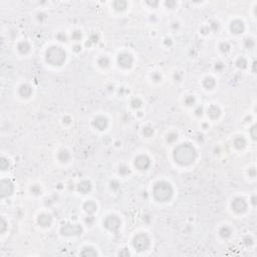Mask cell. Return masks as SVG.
Masks as SVG:
<instances>
[{
    "instance_id": "obj_1",
    "label": "cell",
    "mask_w": 257,
    "mask_h": 257,
    "mask_svg": "<svg viewBox=\"0 0 257 257\" xmlns=\"http://www.w3.org/2000/svg\"><path fill=\"white\" fill-rule=\"evenodd\" d=\"M196 150L190 144H182L174 151V159L180 165H191L196 159Z\"/></svg>"
},
{
    "instance_id": "obj_2",
    "label": "cell",
    "mask_w": 257,
    "mask_h": 257,
    "mask_svg": "<svg viewBox=\"0 0 257 257\" xmlns=\"http://www.w3.org/2000/svg\"><path fill=\"white\" fill-rule=\"evenodd\" d=\"M153 194H154L156 200H158L159 202H166L171 199L172 195H173V189L169 183L159 182L154 187Z\"/></svg>"
},
{
    "instance_id": "obj_3",
    "label": "cell",
    "mask_w": 257,
    "mask_h": 257,
    "mask_svg": "<svg viewBox=\"0 0 257 257\" xmlns=\"http://www.w3.org/2000/svg\"><path fill=\"white\" fill-rule=\"evenodd\" d=\"M46 60L52 65H61L65 60L64 50L58 46H52L46 51Z\"/></svg>"
},
{
    "instance_id": "obj_4",
    "label": "cell",
    "mask_w": 257,
    "mask_h": 257,
    "mask_svg": "<svg viewBox=\"0 0 257 257\" xmlns=\"http://www.w3.org/2000/svg\"><path fill=\"white\" fill-rule=\"evenodd\" d=\"M150 246V239L147 235L139 234L134 238V247L138 251H145Z\"/></svg>"
},
{
    "instance_id": "obj_5",
    "label": "cell",
    "mask_w": 257,
    "mask_h": 257,
    "mask_svg": "<svg viewBox=\"0 0 257 257\" xmlns=\"http://www.w3.org/2000/svg\"><path fill=\"white\" fill-rule=\"evenodd\" d=\"M104 225L108 230L112 232H117L121 227V220L115 215L108 216L104 221Z\"/></svg>"
},
{
    "instance_id": "obj_6",
    "label": "cell",
    "mask_w": 257,
    "mask_h": 257,
    "mask_svg": "<svg viewBox=\"0 0 257 257\" xmlns=\"http://www.w3.org/2000/svg\"><path fill=\"white\" fill-rule=\"evenodd\" d=\"M82 229L80 225L75 224H65L61 227V234L65 236H72V235L82 234Z\"/></svg>"
},
{
    "instance_id": "obj_7",
    "label": "cell",
    "mask_w": 257,
    "mask_h": 257,
    "mask_svg": "<svg viewBox=\"0 0 257 257\" xmlns=\"http://www.w3.org/2000/svg\"><path fill=\"white\" fill-rule=\"evenodd\" d=\"M13 192V185L9 180H2L0 183V195L2 198L10 196Z\"/></svg>"
},
{
    "instance_id": "obj_8",
    "label": "cell",
    "mask_w": 257,
    "mask_h": 257,
    "mask_svg": "<svg viewBox=\"0 0 257 257\" xmlns=\"http://www.w3.org/2000/svg\"><path fill=\"white\" fill-rule=\"evenodd\" d=\"M246 208H247V204L244 199L236 198L232 202V209L236 213H242V212H244L246 210Z\"/></svg>"
},
{
    "instance_id": "obj_9",
    "label": "cell",
    "mask_w": 257,
    "mask_h": 257,
    "mask_svg": "<svg viewBox=\"0 0 257 257\" xmlns=\"http://www.w3.org/2000/svg\"><path fill=\"white\" fill-rule=\"evenodd\" d=\"M135 165L139 170H147L150 167V159L147 156L141 155L136 158Z\"/></svg>"
},
{
    "instance_id": "obj_10",
    "label": "cell",
    "mask_w": 257,
    "mask_h": 257,
    "mask_svg": "<svg viewBox=\"0 0 257 257\" xmlns=\"http://www.w3.org/2000/svg\"><path fill=\"white\" fill-rule=\"evenodd\" d=\"M118 62L121 66L123 67H131L133 63V57L131 54L129 53H122V54L119 55V58H118Z\"/></svg>"
},
{
    "instance_id": "obj_11",
    "label": "cell",
    "mask_w": 257,
    "mask_h": 257,
    "mask_svg": "<svg viewBox=\"0 0 257 257\" xmlns=\"http://www.w3.org/2000/svg\"><path fill=\"white\" fill-rule=\"evenodd\" d=\"M230 28H231V31H232L233 33H236V34L242 33V32L244 31V24H243L242 21L235 20L231 23Z\"/></svg>"
},
{
    "instance_id": "obj_12",
    "label": "cell",
    "mask_w": 257,
    "mask_h": 257,
    "mask_svg": "<svg viewBox=\"0 0 257 257\" xmlns=\"http://www.w3.org/2000/svg\"><path fill=\"white\" fill-rule=\"evenodd\" d=\"M94 127L98 129V130L102 131V130H105L106 128H107L108 121H107V119H106V118H104V117H98V118H96V119H94Z\"/></svg>"
},
{
    "instance_id": "obj_13",
    "label": "cell",
    "mask_w": 257,
    "mask_h": 257,
    "mask_svg": "<svg viewBox=\"0 0 257 257\" xmlns=\"http://www.w3.org/2000/svg\"><path fill=\"white\" fill-rule=\"evenodd\" d=\"M38 224L42 227H47L51 224V217L50 215H47V214H41V215L38 217Z\"/></svg>"
},
{
    "instance_id": "obj_14",
    "label": "cell",
    "mask_w": 257,
    "mask_h": 257,
    "mask_svg": "<svg viewBox=\"0 0 257 257\" xmlns=\"http://www.w3.org/2000/svg\"><path fill=\"white\" fill-rule=\"evenodd\" d=\"M78 189L80 193L86 194V193L90 192V189H92V185H90V183L88 182V181H82V182H80V184H78Z\"/></svg>"
},
{
    "instance_id": "obj_15",
    "label": "cell",
    "mask_w": 257,
    "mask_h": 257,
    "mask_svg": "<svg viewBox=\"0 0 257 257\" xmlns=\"http://www.w3.org/2000/svg\"><path fill=\"white\" fill-rule=\"evenodd\" d=\"M31 92H32V90L30 88V86H28V84H22L20 86V88H19V94L21 96H23V98H28L31 94Z\"/></svg>"
},
{
    "instance_id": "obj_16",
    "label": "cell",
    "mask_w": 257,
    "mask_h": 257,
    "mask_svg": "<svg viewBox=\"0 0 257 257\" xmlns=\"http://www.w3.org/2000/svg\"><path fill=\"white\" fill-rule=\"evenodd\" d=\"M220 109L217 107V106H211V107L208 109V116H209L211 119H217L220 116Z\"/></svg>"
},
{
    "instance_id": "obj_17",
    "label": "cell",
    "mask_w": 257,
    "mask_h": 257,
    "mask_svg": "<svg viewBox=\"0 0 257 257\" xmlns=\"http://www.w3.org/2000/svg\"><path fill=\"white\" fill-rule=\"evenodd\" d=\"M84 209L86 210L88 214H92L96 211V203L92 202V201H88V202L84 203Z\"/></svg>"
},
{
    "instance_id": "obj_18",
    "label": "cell",
    "mask_w": 257,
    "mask_h": 257,
    "mask_svg": "<svg viewBox=\"0 0 257 257\" xmlns=\"http://www.w3.org/2000/svg\"><path fill=\"white\" fill-rule=\"evenodd\" d=\"M30 49V46L28 44V42L26 41H22L18 44V50L21 53H27Z\"/></svg>"
},
{
    "instance_id": "obj_19",
    "label": "cell",
    "mask_w": 257,
    "mask_h": 257,
    "mask_svg": "<svg viewBox=\"0 0 257 257\" xmlns=\"http://www.w3.org/2000/svg\"><path fill=\"white\" fill-rule=\"evenodd\" d=\"M245 145H246V141H245V139L242 138V137H238V138H236L234 140V146L236 147L237 149L244 148Z\"/></svg>"
},
{
    "instance_id": "obj_20",
    "label": "cell",
    "mask_w": 257,
    "mask_h": 257,
    "mask_svg": "<svg viewBox=\"0 0 257 257\" xmlns=\"http://www.w3.org/2000/svg\"><path fill=\"white\" fill-rule=\"evenodd\" d=\"M69 157H70V156H69V153L67 152L66 150L60 151V153L58 154V159H59V161H61V162H67L69 160Z\"/></svg>"
},
{
    "instance_id": "obj_21",
    "label": "cell",
    "mask_w": 257,
    "mask_h": 257,
    "mask_svg": "<svg viewBox=\"0 0 257 257\" xmlns=\"http://www.w3.org/2000/svg\"><path fill=\"white\" fill-rule=\"evenodd\" d=\"M203 84H204V86L206 88L210 90V88H214V86H215V80L212 78H206L204 80V82H203Z\"/></svg>"
},
{
    "instance_id": "obj_22",
    "label": "cell",
    "mask_w": 257,
    "mask_h": 257,
    "mask_svg": "<svg viewBox=\"0 0 257 257\" xmlns=\"http://www.w3.org/2000/svg\"><path fill=\"white\" fill-rule=\"evenodd\" d=\"M114 7H115L117 10H124V9L127 7V2L125 1H121V0H118V1H115L114 2Z\"/></svg>"
},
{
    "instance_id": "obj_23",
    "label": "cell",
    "mask_w": 257,
    "mask_h": 257,
    "mask_svg": "<svg viewBox=\"0 0 257 257\" xmlns=\"http://www.w3.org/2000/svg\"><path fill=\"white\" fill-rule=\"evenodd\" d=\"M219 233H220V236H221L222 238H228V237H230V235H231V230H230V228H228V227H222Z\"/></svg>"
},
{
    "instance_id": "obj_24",
    "label": "cell",
    "mask_w": 257,
    "mask_h": 257,
    "mask_svg": "<svg viewBox=\"0 0 257 257\" xmlns=\"http://www.w3.org/2000/svg\"><path fill=\"white\" fill-rule=\"evenodd\" d=\"M82 255H84V256H94V255H96V252L92 248H84V251L82 252Z\"/></svg>"
},
{
    "instance_id": "obj_25",
    "label": "cell",
    "mask_w": 257,
    "mask_h": 257,
    "mask_svg": "<svg viewBox=\"0 0 257 257\" xmlns=\"http://www.w3.org/2000/svg\"><path fill=\"white\" fill-rule=\"evenodd\" d=\"M109 63H110L109 58H108V57H106V56L100 57V60H98V64H100V66H102V67L108 66V64H109Z\"/></svg>"
},
{
    "instance_id": "obj_26",
    "label": "cell",
    "mask_w": 257,
    "mask_h": 257,
    "mask_svg": "<svg viewBox=\"0 0 257 257\" xmlns=\"http://www.w3.org/2000/svg\"><path fill=\"white\" fill-rule=\"evenodd\" d=\"M237 66L240 67V68H245V67L247 66V61H246V59L243 58V57L239 58L238 60H237Z\"/></svg>"
},
{
    "instance_id": "obj_27",
    "label": "cell",
    "mask_w": 257,
    "mask_h": 257,
    "mask_svg": "<svg viewBox=\"0 0 257 257\" xmlns=\"http://www.w3.org/2000/svg\"><path fill=\"white\" fill-rule=\"evenodd\" d=\"M131 105H132V107L135 108V109H138V108H140L141 105H142V102L140 100V98H134V100H132V102H131Z\"/></svg>"
},
{
    "instance_id": "obj_28",
    "label": "cell",
    "mask_w": 257,
    "mask_h": 257,
    "mask_svg": "<svg viewBox=\"0 0 257 257\" xmlns=\"http://www.w3.org/2000/svg\"><path fill=\"white\" fill-rule=\"evenodd\" d=\"M0 167H1L2 170H7L9 167L8 161H7L6 159H4V158H2V159H1V162H0Z\"/></svg>"
},
{
    "instance_id": "obj_29",
    "label": "cell",
    "mask_w": 257,
    "mask_h": 257,
    "mask_svg": "<svg viewBox=\"0 0 257 257\" xmlns=\"http://www.w3.org/2000/svg\"><path fill=\"white\" fill-rule=\"evenodd\" d=\"M153 134H154V130H153L152 128L147 127V128H145L144 129V135L146 137H151Z\"/></svg>"
},
{
    "instance_id": "obj_30",
    "label": "cell",
    "mask_w": 257,
    "mask_h": 257,
    "mask_svg": "<svg viewBox=\"0 0 257 257\" xmlns=\"http://www.w3.org/2000/svg\"><path fill=\"white\" fill-rule=\"evenodd\" d=\"M194 102H195V98H193L192 96H189L185 98V104H186L187 106H192Z\"/></svg>"
},
{
    "instance_id": "obj_31",
    "label": "cell",
    "mask_w": 257,
    "mask_h": 257,
    "mask_svg": "<svg viewBox=\"0 0 257 257\" xmlns=\"http://www.w3.org/2000/svg\"><path fill=\"white\" fill-rule=\"evenodd\" d=\"M220 49H221L222 51H223V52H227L228 50L230 49L229 44H228L227 42H223V43H222L221 45H220Z\"/></svg>"
},
{
    "instance_id": "obj_32",
    "label": "cell",
    "mask_w": 257,
    "mask_h": 257,
    "mask_svg": "<svg viewBox=\"0 0 257 257\" xmlns=\"http://www.w3.org/2000/svg\"><path fill=\"white\" fill-rule=\"evenodd\" d=\"M177 139H178V136L176 134H170L167 138V141L169 143H174L175 141H177Z\"/></svg>"
},
{
    "instance_id": "obj_33",
    "label": "cell",
    "mask_w": 257,
    "mask_h": 257,
    "mask_svg": "<svg viewBox=\"0 0 257 257\" xmlns=\"http://www.w3.org/2000/svg\"><path fill=\"white\" fill-rule=\"evenodd\" d=\"M245 46H246L247 48H249V49H251V48L254 46V42H253V40L250 39V38H247V39L245 40Z\"/></svg>"
},
{
    "instance_id": "obj_34",
    "label": "cell",
    "mask_w": 257,
    "mask_h": 257,
    "mask_svg": "<svg viewBox=\"0 0 257 257\" xmlns=\"http://www.w3.org/2000/svg\"><path fill=\"white\" fill-rule=\"evenodd\" d=\"M31 192L33 193L34 195H38L40 192H41V189H40L38 186H36V185H34V186L31 187Z\"/></svg>"
},
{
    "instance_id": "obj_35",
    "label": "cell",
    "mask_w": 257,
    "mask_h": 257,
    "mask_svg": "<svg viewBox=\"0 0 257 257\" xmlns=\"http://www.w3.org/2000/svg\"><path fill=\"white\" fill-rule=\"evenodd\" d=\"M120 173L123 174V175H126V174L130 173V170L128 169L126 166H122V167L120 168Z\"/></svg>"
},
{
    "instance_id": "obj_36",
    "label": "cell",
    "mask_w": 257,
    "mask_h": 257,
    "mask_svg": "<svg viewBox=\"0 0 257 257\" xmlns=\"http://www.w3.org/2000/svg\"><path fill=\"white\" fill-rule=\"evenodd\" d=\"M80 37H82V33H80V31H74L72 34V38L75 40H78L80 39Z\"/></svg>"
},
{
    "instance_id": "obj_37",
    "label": "cell",
    "mask_w": 257,
    "mask_h": 257,
    "mask_svg": "<svg viewBox=\"0 0 257 257\" xmlns=\"http://www.w3.org/2000/svg\"><path fill=\"white\" fill-rule=\"evenodd\" d=\"M86 222L88 224V225H90V224L94 222V217H92V216H88V217L86 219Z\"/></svg>"
},
{
    "instance_id": "obj_38",
    "label": "cell",
    "mask_w": 257,
    "mask_h": 257,
    "mask_svg": "<svg viewBox=\"0 0 257 257\" xmlns=\"http://www.w3.org/2000/svg\"><path fill=\"white\" fill-rule=\"evenodd\" d=\"M90 41L92 42H96L98 41V35H96V34H92V36H90Z\"/></svg>"
},
{
    "instance_id": "obj_39",
    "label": "cell",
    "mask_w": 257,
    "mask_h": 257,
    "mask_svg": "<svg viewBox=\"0 0 257 257\" xmlns=\"http://www.w3.org/2000/svg\"><path fill=\"white\" fill-rule=\"evenodd\" d=\"M111 184H112V188H114V189H118L120 187L119 183H118L117 181H114V182H112Z\"/></svg>"
},
{
    "instance_id": "obj_40",
    "label": "cell",
    "mask_w": 257,
    "mask_h": 257,
    "mask_svg": "<svg viewBox=\"0 0 257 257\" xmlns=\"http://www.w3.org/2000/svg\"><path fill=\"white\" fill-rule=\"evenodd\" d=\"M255 130H256V127H255V126H253L252 129H251V135H252V138L253 139L256 138V135H255Z\"/></svg>"
},
{
    "instance_id": "obj_41",
    "label": "cell",
    "mask_w": 257,
    "mask_h": 257,
    "mask_svg": "<svg viewBox=\"0 0 257 257\" xmlns=\"http://www.w3.org/2000/svg\"><path fill=\"white\" fill-rule=\"evenodd\" d=\"M245 243H246V245H251L252 244V239L247 237V238H245Z\"/></svg>"
},
{
    "instance_id": "obj_42",
    "label": "cell",
    "mask_w": 257,
    "mask_h": 257,
    "mask_svg": "<svg viewBox=\"0 0 257 257\" xmlns=\"http://www.w3.org/2000/svg\"><path fill=\"white\" fill-rule=\"evenodd\" d=\"M211 27L213 28V30H216V29H218V23L217 22H213L211 24Z\"/></svg>"
},
{
    "instance_id": "obj_43",
    "label": "cell",
    "mask_w": 257,
    "mask_h": 257,
    "mask_svg": "<svg viewBox=\"0 0 257 257\" xmlns=\"http://www.w3.org/2000/svg\"><path fill=\"white\" fill-rule=\"evenodd\" d=\"M153 78H154V80H155L156 82H159L160 78H160V76H159V75H158V74H156V73H155V74L153 75Z\"/></svg>"
},
{
    "instance_id": "obj_44",
    "label": "cell",
    "mask_w": 257,
    "mask_h": 257,
    "mask_svg": "<svg viewBox=\"0 0 257 257\" xmlns=\"http://www.w3.org/2000/svg\"><path fill=\"white\" fill-rule=\"evenodd\" d=\"M196 114H197V115H198V116L202 115V108H199V109L196 111Z\"/></svg>"
},
{
    "instance_id": "obj_45",
    "label": "cell",
    "mask_w": 257,
    "mask_h": 257,
    "mask_svg": "<svg viewBox=\"0 0 257 257\" xmlns=\"http://www.w3.org/2000/svg\"><path fill=\"white\" fill-rule=\"evenodd\" d=\"M166 5H167V6H170V5H175V2H166Z\"/></svg>"
},
{
    "instance_id": "obj_46",
    "label": "cell",
    "mask_w": 257,
    "mask_h": 257,
    "mask_svg": "<svg viewBox=\"0 0 257 257\" xmlns=\"http://www.w3.org/2000/svg\"><path fill=\"white\" fill-rule=\"evenodd\" d=\"M80 48H82V47H80V46H75V49H74V50H75V51H80Z\"/></svg>"
}]
</instances>
